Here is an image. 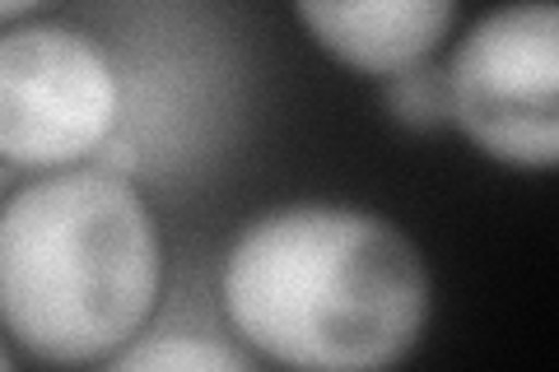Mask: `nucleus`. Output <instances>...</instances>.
Segmentation results:
<instances>
[{
	"label": "nucleus",
	"mask_w": 559,
	"mask_h": 372,
	"mask_svg": "<svg viewBox=\"0 0 559 372\" xmlns=\"http://www.w3.org/2000/svg\"><path fill=\"white\" fill-rule=\"evenodd\" d=\"M38 14V5H24V0H0V28H10V24H24Z\"/></svg>",
	"instance_id": "nucleus-9"
},
{
	"label": "nucleus",
	"mask_w": 559,
	"mask_h": 372,
	"mask_svg": "<svg viewBox=\"0 0 559 372\" xmlns=\"http://www.w3.org/2000/svg\"><path fill=\"white\" fill-rule=\"evenodd\" d=\"M121 38H103L121 80V127L94 164L117 177H135L150 164H191L210 154L219 121L234 108L229 47L201 43L205 33L168 28V10H127Z\"/></svg>",
	"instance_id": "nucleus-5"
},
{
	"label": "nucleus",
	"mask_w": 559,
	"mask_h": 372,
	"mask_svg": "<svg viewBox=\"0 0 559 372\" xmlns=\"http://www.w3.org/2000/svg\"><path fill=\"white\" fill-rule=\"evenodd\" d=\"M121 127V80L103 38L70 24L0 28V164L84 168Z\"/></svg>",
	"instance_id": "nucleus-3"
},
{
	"label": "nucleus",
	"mask_w": 559,
	"mask_h": 372,
	"mask_svg": "<svg viewBox=\"0 0 559 372\" xmlns=\"http://www.w3.org/2000/svg\"><path fill=\"white\" fill-rule=\"evenodd\" d=\"M294 14L326 57L378 80H392L401 70L429 61L457 24V5L448 0H364V5L308 0Z\"/></svg>",
	"instance_id": "nucleus-6"
},
{
	"label": "nucleus",
	"mask_w": 559,
	"mask_h": 372,
	"mask_svg": "<svg viewBox=\"0 0 559 372\" xmlns=\"http://www.w3.org/2000/svg\"><path fill=\"white\" fill-rule=\"evenodd\" d=\"M164 238L131 177L38 172L0 205V326L33 359L103 363L150 326Z\"/></svg>",
	"instance_id": "nucleus-2"
},
{
	"label": "nucleus",
	"mask_w": 559,
	"mask_h": 372,
	"mask_svg": "<svg viewBox=\"0 0 559 372\" xmlns=\"http://www.w3.org/2000/svg\"><path fill=\"white\" fill-rule=\"evenodd\" d=\"M0 372H14V363H10V353H5V345H0Z\"/></svg>",
	"instance_id": "nucleus-10"
},
{
	"label": "nucleus",
	"mask_w": 559,
	"mask_h": 372,
	"mask_svg": "<svg viewBox=\"0 0 559 372\" xmlns=\"http://www.w3.org/2000/svg\"><path fill=\"white\" fill-rule=\"evenodd\" d=\"M448 117L485 158L559 164V10L503 5L471 24L443 65Z\"/></svg>",
	"instance_id": "nucleus-4"
},
{
	"label": "nucleus",
	"mask_w": 559,
	"mask_h": 372,
	"mask_svg": "<svg viewBox=\"0 0 559 372\" xmlns=\"http://www.w3.org/2000/svg\"><path fill=\"white\" fill-rule=\"evenodd\" d=\"M219 308L261 359L289 372H392L429 326L433 285L388 215L294 201L234 233Z\"/></svg>",
	"instance_id": "nucleus-1"
},
{
	"label": "nucleus",
	"mask_w": 559,
	"mask_h": 372,
	"mask_svg": "<svg viewBox=\"0 0 559 372\" xmlns=\"http://www.w3.org/2000/svg\"><path fill=\"white\" fill-rule=\"evenodd\" d=\"M98 372H257V368L219 331L159 322V326H145L117 353H108Z\"/></svg>",
	"instance_id": "nucleus-7"
},
{
	"label": "nucleus",
	"mask_w": 559,
	"mask_h": 372,
	"mask_svg": "<svg viewBox=\"0 0 559 372\" xmlns=\"http://www.w3.org/2000/svg\"><path fill=\"white\" fill-rule=\"evenodd\" d=\"M382 103H388L392 121H401V127H411V131H433V127H448L452 121L448 117V80L433 57L382 84Z\"/></svg>",
	"instance_id": "nucleus-8"
}]
</instances>
